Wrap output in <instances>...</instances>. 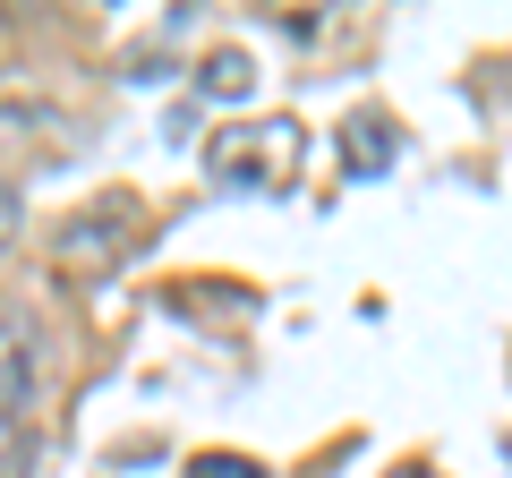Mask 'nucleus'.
Here are the masks:
<instances>
[{
    "mask_svg": "<svg viewBox=\"0 0 512 478\" xmlns=\"http://www.w3.org/2000/svg\"><path fill=\"white\" fill-rule=\"evenodd\" d=\"M0 248H18V188H0Z\"/></svg>",
    "mask_w": 512,
    "mask_h": 478,
    "instance_id": "nucleus-7",
    "label": "nucleus"
},
{
    "mask_svg": "<svg viewBox=\"0 0 512 478\" xmlns=\"http://www.w3.org/2000/svg\"><path fill=\"white\" fill-rule=\"evenodd\" d=\"M188 478H265V470L239 461V453H197V461H188Z\"/></svg>",
    "mask_w": 512,
    "mask_h": 478,
    "instance_id": "nucleus-6",
    "label": "nucleus"
},
{
    "mask_svg": "<svg viewBox=\"0 0 512 478\" xmlns=\"http://www.w3.org/2000/svg\"><path fill=\"white\" fill-rule=\"evenodd\" d=\"M197 86L214 94V103H231V94L256 86V60H248V52H205V77H197Z\"/></svg>",
    "mask_w": 512,
    "mask_h": 478,
    "instance_id": "nucleus-5",
    "label": "nucleus"
},
{
    "mask_svg": "<svg viewBox=\"0 0 512 478\" xmlns=\"http://www.w3.org/2000/svg\"><path fill=\"white\" fill-rule=\"evenodd\" d=\"M342 171H350V180H367V171H393V120H376V111H350V120H342Z\"/></svg>",
    "mask_w": 512,
    "mask_h": 478,
    "instance_id": "nucleus-4",
    "label": "nucleus"
},
{
    "mask_svg": "<svg viewBox=\"0 0 512 478\" xmlns=\"http://www.w3.org/2000/svg\"><path fill=\"white\" fill-rule=\"evenodd\" d=\"M26 393H35V333L26 316H0V419H18Z\"/></svg>",
    "mask_w": 512,
    "mask_h": 478,
    "instance_id": "nucleus-3",
    "label": "nucleus"
},
{
    "mask_svg": "<svg viewBox=\"0 0 512 478\" xmlns=\"http://www.w3.org/2000/svg\"><path fill=\"white\" fill-rule=\"evenodd\" d=\"M128 248H137V205H128V197L69 214V222H60V239H52V257L69 265V274H86V265H111V257H128Z\"/></svg>",
    "mask_w": 512,
    "mask_h": 478,
    "instance_id": "nucleus-2",
    "label": "nucleus"
},
{
    "mask_svg": "<svg viewBox=\"0 0 512 478\" xmlns=\"http://www.w3.org/2000/svg\"><path fill=\"white\" fill-rule=\"evenodd\" d=\"M299 163H308V129L299 120H239V129H222L214 146H205V171H214L222 188H291Z\"/></svg>",
    "mask_w": 512,
    "mask_h": 478,
    "instance_id": "nucleus-1",
    "label": "nucleus"
}]
</instances>
